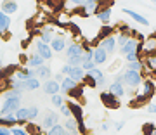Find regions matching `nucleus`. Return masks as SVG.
I'll return each mask as SVG.
<instances>
[{"label":"nucleus","instance_id":"obj_32","mask_svg":"<svg viewBox=\"0 0 156 135\" xmlns=\"http://www.w3.org/2000/svg\"><path fill=\"white\" fill-rule=\"evenodd\" d=\"M66 64H69L71 68H82L83 64V56H78V57H71V59H68Z\"/></svg>","mask_w":156,"mask_h":135},{"label":"nucleus","instance_id":"obj_20","mask_svg":"<svg viewBox=\"0 0 156 135\" xmlns=\"http://www.w3.org/2000/svg\"><path fill=\"white\" fill-rule=\"evenodd\" d=\"M68 106H69V109H71L73 118L76 119L78 123H83V112H82L80 104H76V102H68Z\"/></svg>","mask_w":156,"mask_h":135},{"label":"nucleus","instance_id":"obj_8","mask_svg":"<svg viewBox=\"0 0 156 135\" xmlns=\"http://www.w3.org/2000/svg\"><path fill=\"white\" fill-rule=\"evenodd\" d=\"M99 47H102L104 50L108 52V56L109 54H115V50H116V36H113V35H109V36H106V38H102L101 40V43Z\"/></svg>","mask_w":156,"mask_h":135},{"label":"nucleus","instance_id":"obj_44","mask_svg":"<svg viewBox=\"0 0 156 135\" xmlns=\"http://www.w3.org/2000/svg\"><path fill=\"white\" fill-rule=\"evenodd\" d=\"M69 95H71V97H80V95H82V88H75V90H71V92H69Z\"/></svg>","mask_w":156,"mask_h":135},{"label":"nucleus","instance_id":"obj_18","mask_svg":"<svg viewBox=\"0 0 156 135\" xmlns=\"http://www.w3.org/2000/svg\"><path fill=\"white\" fill-rule=\"evenodd\" d=\"M44 59L35 52V54H31V56H28V62H26V68H30V69H37V68L44 66Z\"/></svg>","mask_w":156,"mask_h":135},{"label":"nucleus","instance_id":"obj_12","mask_svg":"<svg viewBox=\"0 0 156 135\" xmlns=\"http://www.w3.org/2000/svg\"><path fill=\"white\" fill-rule=\"evenodd\" d=\"M108 92L111 94V95H115L116 99H122L125 94H127V88H125V85L123 83H118V81H113L111 85H109V88H108Z\"/></svg>","mask_w":156,"mask_h":135},{"label":"nucleus","instance_id":"obj_31","mask_svg":"<svg viewBox=\"0 0 156 135\" xmlns=\"http://www.w3.org/2000/svg\"><path fill=\"white\" fill-rule=\"evenodd\" d=\"M127 69H132V71H142L144 69V62L142 61H134V62H127Z\"/></svg>","mask_w":156,"mask_h":135},{"label":"nucleus","instance_id":"obj_38","mask_svg":"<svg viewBox=\"0 0 156 135\" xmlns=\"http://www.w3.org/2000/svg\"><path fill=\"white\" fill-rule=\"evenodd\" d=\"M128 38H130V35H125V33H120L116 36V45L118 47H123V45L128 42Z\"/></svg>","mask_w":156,"mask_h":135},{"label":"nucleus","instance_id":"obj_43","mask_svg":"<svg viewBox=\"0 0 156 135\" xmlns=\"http://www.w3.org/2000/svg\"><path fill=\"white\" fill-rule=\"evenodd\" d=\"M52 80H54V81H57V83H61L62 80H64V74H62V73H56Z\"/></svg>","mask_w":156,"mask_h":135},{"label":"nucleus","instance_id":"obj_17","mask_svg":"<svg viewBox=\"0 0 156 135\" xmlns=\"http://www.w3.org/2000/svg\"><path fill=\"white\" fill-rule=\"evenodd\" d=\"M82 7H83V14L85 16L97 14V11H99V2H97V0H85V4Z\"/></svg>","mask_w":156,"mask_h":135},{"label":"nucleus","instance_id":"obj_23","mask_svg":"<svg viewBox=\"0 0 156 135\" xmlns=\"http://www.w3.org/2000/svg\"><path fill=\"white\" fill-rule=\"evenodd\" d=\"M111 14H113L111 5H109V7H104V9H99V11H97V19H99L101 22L108 24V22H109V19H111Z\"/></svg>","mask_w":156,"mask_h":135},{"label":"nucleus","instance_id":"obj_5","mask_svg":"<svg viewBox=\"0 0 156 135\" xmlns=\"http://www.w3.org/2000/svg\"><path fill=\"white\" fill-rule=\"evenodd\" d=\"M83 45L82 43H76V42H71V43H68L66 50H64V54H66L68 59H71V57H78V56H83Z\"/></svg>","mask_w":156,"mask_h":135},{"label":"nucleus","instance_id":"obj_27","mask_svg":"<svg viewBox=\"0 0 156 135\" xmlns=\"http://www.w3.org/2000/svg\"><path fill=\"white\" fill-rule=\"evenodd\" d=\"M9 28H11V16H7L0 11V35H4Z\"/></svg>","mask_w":156,"mask_h":135},{"label":"nucleus","instance_id":"obj_34","mask_svg":"<svg viewBox=\"0 0 156 135\" xmlns=\"http://www.w3.org/2000/svg\"><path fill=\"white\" fill-rule=\"evenodd\" d=\"M38 107L37 106H30L28 107V121H35V119L38 118Z\"/></svg>","mask_w":156,"mask_h":135},{"label":"nucleus","instance_id":"obj_53","mask_svg":"<svg viewBox=\"0 0 156 135\" xmlns=\"http://www.w3.org/2000/svg\"><path fill=\"white\" fill-rule=\"evenodd\" d=\"M151 2H154V4H156V0H151Z\"/></svg>","mask_w":156,"mask_h":135},{"label":"nucleus","instance_id":"obj_40","mask_svg":"<svg viewBox=\"0 0 156 135\" xmlns=\"http://www.w3.org/2000/svg\"><path fill=\"white\" fill-rule=\"evenodd\" d=\"M147 68H151L153 71L156 69V54H149L147 56Z\"/></svg>","mask_w":156,"mask_h":135},{"label":"nucleus","instance_id":"obj_36","mask_svg":"<svg viewBox=\"0 0 156 135\" xmlns=\"http://www.w3.org/2000/svg\"><path fill=\"white\" fill-rule=\"evenodd\" d=\"M59 111H61V116H64V119L68 118H73V114H71V109H69V106H68V102H64L61 107H59Z\"/></svg>","mask_w":156,"mask_h":135},{"label":"nucleus","instance_id":"obj_52","mask_svg":"<svg viewBox=\"0 0 156 135\" xmlns=\"http://www.w3.org/2000/svg\"><path fill=\"white\" fill-rule=\"evenodd\" d=\"M154 78H156V69H154Z\"/></svg>","mask_w":156,"mask_h":135},{"label":"nucleus","instance_id":"obj_37","mask_svg":"<svg viewBox=\"0 0 156 135\" xmlns=\"http://www.w3.org/2000/svg\"><path fill=\"white\" fill-rule=\"evenodd\" d=\"M11 135H30V133L26 132V128H24V126L16 125V126H12V128H11Z\"/></svg>","mask_w":156,"mask_h":135},{"label":"nucleus","instance_id":"obj_46","mask_svg":"<svg viewBox=\"0 0 156 135\" xmlns=\"http://www.w3.org/2000/svg\"><path fill=\"white\" fill-rule=\"evenodd\" d=\"M69 2H71L73 5H78V7H82L85 4V0H69Z\"/></svg>","mask_w":156,"mask_h":135},{"label":"nucleus","instance_id":"obj_45","mask_svg":"<svg viewBox=\"0 0 156 135\" xmlns=\"http://www.w3.org/2000/svg\"><path fill=\"white\" fill-rule=\"evenodd\" d=\"M0 135H11V128H7V126H0Z\"/></svg>","mask_w":156,"mask_h":135},{"label":"nucleus","instance_id":"obj_24","mask_svg":"<svg viewBox=\"0 0 156 135\" xmlns=\"http://www.w3.org/2000/svg\"><path fill=\"white\" fill-rule=\"evenodd\" d=\"M17 125V119L14 114H4L0 116V126H7V128H12Z\"/></svg>","mask_w":156,"mask_h":135},{"label":"nucleus","instance_id":"obj_16","mask_svg":"<svg viewBox=\"0 0 156 135\" xmlns=\"http://www.w3.org/2000/svg\"><path fill=\"white\" fill-rule=\"evenodd\" d=\"M50 74H52V69H50L49 66H40L35 69V76L40 80V81H47V80H50Z\"/></svg>","mask_w":156,"mask_h":135},{"label":"nucleus","instance_id":"obj_2","mask_svg":"<svg viewBox=\"0 0 156 135\" xmlns=\"http://www.w3.org/2000/svg\"><path fill=\"white\" fill-rule=\"evenodd\" d=\"M19 107H21V99H2L0 116H4V114H14Z\"/></svg>","mask_w":156,"mask_h":135},{"label":"nucleus","instance_id":"obj_22","mask_svg":"<svg viewBox=\"0 0 156 135\" xmlns=\"http://www.w3.org/2000/svg\"><path fill=\"white\" fill-rule=\"evenodd\" d=\"M59 85H61V92H66V94H69L71 90L78 88V83H76V81H73V80L68 78V76H64V80H62Z\"/></svg>","mask_w":156,"mask_h":135},{"label":"nucleus","instance_id":"obj_41","mask_svg":"<svg viewBox=\"0 0 156 135\" xmlns=\"http://www.w3.org/2000/svg\"><path fill=\"white\" fill-rule=\"evenodd\" d=\"M94 68H97L94 61H83V64H82V69H83L85 73H87V71H90V69H94Z\"/></svg>","mask_w":156,"mask_h":135},{"label":"nucleus","instance_id":"obj_49","mask_svg":"<svg viewBox=\"0 0 156 135\" xmlns=\"http://www.w3.org/2000/svg\"><path fill=\"white\" fill-rule=\"evenodd\" d=\"M123 126H125V121H118V123L115 125V130H122Z\"/></svg>","mask_w":156,"mask_h":135},{"label":"nucleus","instance_id":"obj_25","mask_svg":"<svg viewBox=\"0 0 156 135\" xmlns=\"http://www.w3.org/2000/svg\"><path fill=\"white\" fill-rule=\"evenodd\" d=\"M14 116H16V119H17V125H24L26 121H28V107H19L16 112H14Z\"/></svg>","mask_w":156,"mask_h":135},{"label":"nucleus","instance_id":"obj_3","mask_svg":"<svg viewBox=\"0 0 156 135\" xmlns=\"http://www.w3.org/2000/svg\"><path fill=\"white\" fill-rule=\"evenodd\" d=\"M35 49H37V54H38L44 61H49V59H52V56H54V52H52V49H50L49 43H44L42 40H35Z\"/></svg>","mask_w":156,"mask_h":135},{"label":"nucleus","instance_id":"obj_35","mask_svg":"<svg viewBox=\"0 0 156 135\" xmlns=\"http://www.w3.org/2000/svg\"><path fill=\"white\" fill-rule=\"evenodd\" d=\"M50 102H52V106L61 107L62 104H64V97H62L61 94H56V95H52V97H50Z\"/></svg>","mask_w":156,"mask_h":135},{"label":"nucleus","instance_id":"obj_10","mask_svg":"<svg viewBox=\"0 0 156 135\" xmlns=\"http://www.w3.org/2000/svg\"><path fill=\"white\" fill-rule=\"evenodd\" d=\"M66 47H68V40L66 36H54V40L50 42V49H52V52L56 54V52H62V50H66Z\"/></svg>","mask_w":156,"mask_h":135},{"label":"nucleus","instance_id":"obj_30","mask_svg":"<svg viewBox=\"0 0 156 135\" xmlns=\"http://www.w3.org/2000/svg\"><path fill=\"white\" fill-rule=\"evenodd\" d=\"M62 132H64V126H62L61 123H57V125H54L52 128L47 130L45 135H62Z\"/></svg>","mask_w":156,"mask_h":135},{"label":"nucleus","instance_id":"obj_21","mask_svg":"<svg viewBox=\"0 0 156 135\" xmlns=\"http://www.w3.org/2000/svg\"><path fill=\"white\" fill-rule=\"evenodd\" d=\"M68 78H71L73 81L80 83V81H83L85 80V71L82 69V68H71V71H69V74H68Z\"/></svg>","mask_w":156,"mask_h":135},{"label":"nucleus","instance_id":"obj_28","mask_svg":"<svg viewBox=\"0 0 156 135\" xmlns=\"http://www.w3.org/2000/svg\"><path fill=\"white\" fill-rule=\"evenodd\" d=\"M80 125L82 123H78L75 118H68L66 121H64V130H71V132H80Z\"/></svg>","mask_w":156,"mask_h":135},{"label":"nucleus","instance_id":"obj_48","mask_svg":"<svg viewBox=\"0 0 156 135\" xmlns=\"http://www.w3.org/2000/svg\"><path fill=\"white\" fill-rule=\"evenodd\" d=\"M147 112H156V104H153V102H151L149 106H147Z\"/></svg>","mask_w":156,"mask_h":135},{"label":"nucleus","instance_id":"obj_11","mask_svg":"<svg viewBox=\"0 0 156 135\" xmlns=\"http://www.w3.org/2000/svg\"><path fill=\"white\" fill-rule=\"evenodd\" d=\"M92 61L95 62V66H101V64H106L108 61V52L102 49V47H95L94 49V56H92Z\"/></svg>","mask_w":156,"mask_h":135},{"label":"nucleus","instance_id":"obj_1","mask_svg":"<svg viewBox=\"0 0 156 135\" xmlns=\"http://www.w3.org/2000/svg\"><path fill=\"white\" fill-rule=\"evenodd\" d=\"M123 85L128 88H137L142 85V73L139 71H132V69H125L123 71Z\"/></svg>","mask_w":156,"mask_h":135},{"label":"nucleus","instance_id":"obj_19","mask_svg":"<svg viewBox=\"0 0 156 135\" xmlns=\"http://www.w3.org/2000/svg\"><path fill=\"white\" fill-rule=\"evenodd\" d=\"M38 88H42V81L38 78H30L26 81H23V90H26V92H33Z\"/></svg>","mask_w":156,"mask_h":135},{"label":"nucleus","instance_id":"obj_47","mask_svg":"<svg viewBox=\"0 0 156 135\" xmlns=\"http://www.w3.org/2000/svg\"><path fill=\"white\" fill-rule=\"evenodd\" d=\"M19 62H21V64H26V62H28V56L21 54V56H19Z\"/></svg>","mask_w":156,"mask_h":135},{"label":"nucleus","instance_id":"obj_6","mask_svg":"<svg viewBox=\"0 0 156 135\" xmlns=\"http://www.w3.org/2000/svg\"><path fill=\"white\" fill-rule=\"evenodd\" d=\"M42 90H44V94L52 97V95H56V94H61V85L57 83V81H54V80H47V81L42 83Z\"/></svg>","mask_w":156,"mask_h":135},{"label":"nucleus","instance_id":"obj_15","mask_svg":"<svg viewBox=\"0 0 156 135\" xmlns=\"http://www.w3.org/2000/svg\"><path fill=\"white\" fill-rule=\"evenodd\" d=\"M123 14H127V16H130L132 19H134L135 22H139V24H142V26H149V21L146 19L142 14H139V12H135V11H132V9H123Z\"/></svg>","mask_w":156,"mask_h":135},{"label":"nucleus","instance_id":"obj_50","mask_svg":"<svg viewBox=\"0 0 156 135\" xmlns=\"http://www.w3.org/2000/svg\"><path fill=\"white\" fill-rule=\"evenodd\" d=\"M101 128L104 130V132H106L108 128H109V123H102V126H101Z\"/></svg>","mask_w":156,"mask_h":135},{"label":"nucleus","instance_id":"obj_14","mask_svg":"<svg viewBox=\"0 0 156 135\" xmlns=\"http://www.w3.org/2000/svg\"><path fill=\"white\" fill-rule=\"evenodd\" d=\"M140 94H142V95L149 101L151 97L156 94V85L153 83L151 80H144V81H142V92H140Z\"/></svg>","mask_w":156,"mask_h":135},{"label":"nucleus","instance_id":"obj_33","mask_svg":"<svg viewBox=\"0 0 156 135\" xmlns=\"http://www.w3.org/2000/svg\"><path fill=\"white\" fill-rule=\"evenodd\" d=\"M113 31H115V28H113V26H104V28L101 29L99 31V35H97V40H102V38H106V36H109V35L113 33Z\"/></svg>","mask_w":156,"mask_h":135},{"label":"nucleus","instance_id":"obj_51","mask_svg":"<svg viewBox=\"0 0 156 135\" xmlns=\"http://www.w3.org/2000/svg\"><path fill=\"white\" fill-rule=\"evenodd\" d=\"M97 2H106V0H97ZM109 2H111V0H109Z\"/></svg>","mask_w":156,"mask_h":135},{"label":"nucleus","instance_id":"obj_29","mask_svg":"<svg viewBox=\"0 0 156 135\" xmlns=\"http://www.w3.org/2000/svg\"><path fill=\"white\" fill-rule=\"evenodd\" d=\"M4 99H23V92L21 90H5Z\"/></svg>","mask_w":156,"mask_h":135},{"label":"nucleus","instance_id":"obj_42","mask_svg":"<svg viewBox=\"0 0 156 135\" xmlns=\"http://www.w3.org/2000/svg\"><path fill=\"white\" fill-rule=\"evenodd\" d=\"M69 71H71V66H69V64H64V66L61 68V73L64 74V76H68V74H69Z\"/></svg>","mask_w":156,"mask_h":135},{"label":"nucleus","instance_id":"obj_26","mask_svg":"<svg viewBox=\"0 0 156 135\" xmlns=\"http://www.w3.org/2000/svg\"><path fill=\"white\" fill-rule=\"evenodd\" d=\"M40 40L44 42V43H49L50 45V42L54 40V29L50 28V26H47V28H44L42 31H40Z\"/></svg>","mask_w":156,"mask_h":135},{"label":"nucleus","instance_id":"obj_7","mask_svg":"<svg viewBox=\"0 0 156 135\" xmlns=\"http://www.w3.org/2000/svg\"><path fill=\"white\" fill-rule=\"evenodd\" d=\"M101 101H102V104L106 107H109V109H118L120 107V99L111 95L109 92H101Z\"/></svg>","mask_w":156,"mask_h":135},{"label":"nucleus","instance_id":"obj_9","mask_svg":"<svg viewBox=\"0 0 156 135\" xmlns=\"http://www.w3.org/2000/svg\"><path fill=\"white\" fill-rule=\"evenodd\" d=\"M137 47H139V42H137V38L130 36L127 43L123 45V47H120V54H122V56H128V54H134V52H137Z\"/></svg>","mask_w":156,"mask_h":135},{"label":"nucleus","instance_id":"obj_39","mask_svg":"<svg viewBox=\"0 0 156 135\" xmlns=\"http://www.w3.org/2000/svg\"><path fill=\"white\" fill-rule=\"evenodd\" d=\"M154 130H156V125L146 123L144 126H142V133H144V135H153V133H154Z\"/></svg>","mask_w":156,"mask_h":135},{"label":"nucleus","instance_id":"obj_4","mask_svg":"<svg viewBox=\"0 0 156 135\" xmlns=\"http://www.w3.org/2000/svg\"><path fill=\"white\" fill-rule=\"evenodd\" d=\"M59 123V114L57 112H47L44 118H42V123H40V128L44 130V132H47L49 128H52L54 125Z\"/></svg>","mask_w":156,"mask_h":135},{"label":"nucleus","instance_id":"obj_13","mask_svg":"<svg viewBox=\"0 0 156 135\" xmlns=\"http://www.w3.org/2000/svg\"><path fill=\"white\" fill-rule=\"evenodd\" d=\"M17 9H19V5H17L16 0H4L2 5H0V11L4 12V14H7V16H11V14L17 12Z\"/></svg>","mask_w":156,"mask_h":135}]
</instances>
